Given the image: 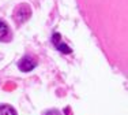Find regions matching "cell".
Masks as SVG:
<instances>
[{"instance_id": "cell-1", "label": "cell", "mask_w": 128, "mask_h": 115, "mask_svg": "<svg viewBox=\"0 0 128 115\" xmlns=\"http://www.w3.org/2000/svg\"><path fill=\"white\" fill-rule=\"evenodd\" d=\"M30 15H32V11H30L29 6L22 4L16 8V11H15V21H16L18 23H23L30 18Z\"/></svg>"}, {"instance_id": "cell-2", "label": "cell", "mask_w": 128, "mask_h": 115, "mask_svg": "<svg viewBox=\"0 0 128 115\" xmlns=\"http://www.w3.org/2000/svg\"><path fill=\"white\" fill-rule=\"evenodd\" d=\"M37 66V60L32 56H25L20 59V62L18 63V67L20 69V71H25V73H29L32 71L33 69H36Z\"/></svg>"}, {"instance_id": "cell-3", "label": "cell", "mask_w": 128, "mask_h": 115, "mask_svg": "<svg viewBox=\"0 0 128 115\" xmlns=\"http://www.w3.org/2000/svg\"><path fill=\"white\" fill-rule=\"evenodd\" d=\"M0 115H16V112L10 105H2L0 107Z\"/></svg>"}, {"instance_id": "cell-4", "label": "cell", "mask_w": 128, "mask_h": 115, "mask_svg": "<svg viewBox=\"0 0 128 115\" xmlns=\"http://www.w3.org/2000/svg\"><path fill=\"white\" fill-rule=\"evenodd\" d=\"M8 36V26L6 22H3V21H0V40H3V38H6Z\"/></svg>"}, {"instance_id": "cell-5", "label": "cell", "mask_w": 128, "mask_h": 115, "mask_svg": "<svg viewBox=\"0 0 128 115\" xmlns=\"http://www.w3.org/2000/svg\"><path fill=\"white\" fill-rule=\"evenodd\" d=\"M56 47H57V49H59L60 52H62V53H66V55H68V53L72 52L71 48H70L67 44H64V43H57Z\"/></svg>"}, {"instance_id": "cell-6", "label": "cell", "mask_w": 128, "mask_h": 115, "mask_svg": "<svg viewBox=\"0 0 128 115\" xmlns=\"http://www.w3.org/2000/svg\"><path fill=\"white\" fill-rule=\"evenodd\" d=\"M52 43L56 45L57 43H60V34L59 33H56V34H53V37H52Z\"/></svg>"}, {"instance_id": "cell-7", "label": "cell", "mask_w": 128, "mask_h": 115, "mask_svg": "<svg viewBox=\"0 0 128 115\" xmlns=\"http://www.w3.org/2000/svg\"><path fill=\"white\" fill-rule=\"evenodd\" d=\"M46 115H60V114H59V111H56V110H50L46 112Z\"/></svg>"}]
</instances>
